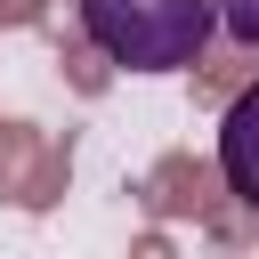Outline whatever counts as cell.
I'll use <instances>...</instances> for the list:
<instances>
[{
	"instance_id": "obj_5",
	"label": "cell",
	"mask_w": 259,
	"mask_h": 259,
	"mask_svg": "<svg viewBox=\"0 0 259 259\" xmlns=\"http://www.w3.org/2000/svg\"><path fill=\"white\" fill-rule=\"evenodd\" d=\"M186 73H194V113H227V105L259 81V49H243V40H227V32H219Z\"/></svg>"
},
{
	"instance_id": "obj_1",
	"label": "cell",
	"mask_w": 259,
	"mask_h": 259,
	"mask_svg": "<svg viewBox=\"0 0 259 259\" xmlns=\"http://www.w3.org/2000/svg\"><path fill=\"white\" fill-rule=\"evenodd\" d=\"M81 24L121 73H186L219 40V0H81Z\"/></svg>"
},
{
	"instance_id": "obj_4",
	"label": "cell",
	"mask_w": 259,
	"mask_h": 259,
	"mask_svg": "<svg viewBox=\"0 0 259 259\" xmlns=\"http://www.w3.org/2000/svg\"><path fill=\"white\" fill-rule=\"evenodd\" d=\"M219 170H227V194L259 210V81L219 113Z\"/></svg>"
},
{
	"instance_id": "obj_9",
	"label": "cell",
	"mask_w": 259,
	"mask_h": 259,
	"mask_svg": "<svg viewBox=\"0 0 259 259\" xmlns=\"http://www.w3.org/2000/svg\"><path fill=\"white\" fill-rule=\"evenodd\" d=\"M219 32L243 40V49H259V0H219Z\"/></svg>"
},
{
	"instance_id": "obj_7",
	"label": "cell",
	"mask_w": 259,
	"mask_h": 259,
	"mask_svg": "<svg viewBox=\"0 0 259 259\" xmlns=\"http://www.w3.org/2000/svg\"><path fill=\"white\" fill-rule=\"evenodd\" d=\"M194 235H202L210 251H251V243H259V210H251L243 194H227V202H219V210H210Z\"/></svg>"
},
{
	"instance_id": "obj_2",
	"label": "cell",
	"mask_w": 259,
	"mask_h": 259,
	"mask_svg": "<svg viewBox=\"0 0 259 259\" xmlns=\"http://www.w3.org/2000/svg\"><path fill=\"white\" fill-rule=\"evenodd\" d=\"M130 194H138V210H146V219H170V227H202V219L227 202V170H219V154L170 146V154H154V162H146V178H138Z\"/></svg>"
},
{
	"instance_id": "obj_6",
	"label": "cell",
	"mask_w": 259,
	"mask_h": 259,
	"mask_svg": "<svg viewBox=\"0 0 259 259\" xmlns=\"http://www.w3.org/2000/svg\"><path fill=\"white\" fill-rule=\"evenodd\" d=\"M65 186H73V130H49L40 146H32V162H24V178H16V210L24 219H40V210H57L65 202Z\"/></svg>"
},
{
	"instance_id": "obj_10",
	"label": "cell",
	"mask_w": 259,
	"mask_h": 259,
	"mask_svg": "<svg viewBox=\"0 0 259 259\" xmlns=\"http://www.w3.org/2000/svg\"><path fill=\"white\" fill-rule=\"evenodd\" d=\"M130 251H138V259H170V251H178V235H170V219H146Z\"/></svg>"
},
{
	"instance_id": "obj_8",
	"label": "cell",
	"mask_w": 259,
	"mask_h": 259,
	"mask_svg": "<svg viewBox=\"0 0 259 259\" xmlns=\"http://www.w3.org/2000/svg\"><path fill=\"white\" fill-rule=\"evenodd\" d=\"M49 130L40 121H24V113H0V202L16 194V178H24V162H32V146H40Z\"/></svg>"
},
{
	"instance_id": "obj_3",
	"label": "cell",
	"mask_w": 259,
	"mask_h": 259,
	"mask_svg": "<svg viewBox=\"0 0 259 259\" xmlns=\"http://www.w3.org/2000/svg\"><path fill=\"white\" fill-rule=\"evenodd\" d=\"M40 32L57 40V73H65V89L97 105V97L113 89V73H121V65H113V57H105V49L89 40V24H81V0H73V8H57V16L40 24Z\"/></svg>"
}]
</instances>
